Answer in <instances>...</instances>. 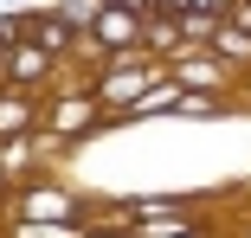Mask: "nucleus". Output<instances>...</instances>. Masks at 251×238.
I'll use <instances>...</instances> for the list:
<instances>
[{
	"mask_svg": "<svg viewBox=\"0 0 251 238\" xmlns=\"http://www.w3.org/2000/svg\"><path fill=\"white\" fill-rule=\"evenodd\" d=\"M97 32H103L110 45H123V39H135V20H129V7H110L103 20H97Z\"/></svg>",
	"mask_w": 251,
	"mask_h": 238,
	"instance_id": "f257e3e1",
	"label": "nucleus"
},
{
	"mask_svg": "<svg viewBox=\"0 0 251 238\" xmlns=\"http://www.w3.org/2000/svg\"><path fill=\"white\" fill-rule=\"evenodd\" d=\"M65 39H71V26H65V20H39V45H45V52H58Z\"/></svg>",
	"mask_w": 251,
	"mask_h": 238,
	"instance_id": "f03ea898",
	"label": "nucleus"
},
{
	"mask_svg": "<svg viewBox=\"0 0 251 238\" xmlns=\"http://www.w3.org/2000/svg\"><path fill=\"white\" fill-rule=\"evenodd\" d=\"M45 71V52H13V77H39Z\"/></svg>",
	"mask_w": 251,
	"mask_h": 238,
	"instance_id": "7ed1b4c3",
	"label": "nucleus"
},
{
	"mask_svg": "<svg viewBox=\"0 0 251 238\" xmlns=\"http://www.w3.org/2000/svg\"><path fill=\"white\" fill-rule=\"evenodd\" d=\"M174 13H219V7H232V0H168Z\"/></svg>",
	"mask_w": 251,
	"mask_h": 238,
	"instance_id": "20e7f679",
	"label": "nucleus"
}]
</instances>
